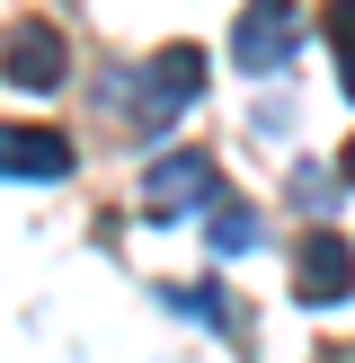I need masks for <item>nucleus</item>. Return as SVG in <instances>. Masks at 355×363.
<instances>
[{
  "label": "nucleus",
  "instance_id": "1a4fd4ad",
  "mask_svg": "<svg viewBox=\"0 0 355 363\" xmlns=\"http://www.w3.org/2000/svg\"><path fill=\"white\" fill-rule=\"evenodd\" d=\"M337 177H346V186H355V142H346V169H337Z\"/></svg>",
  "mask_w": 355,
  "mask_h": 363
},
{
  "label": "nucleus",
  "instance_id": "0eeeda50",
  "mask_svg": "<svg viewBox=\"0 0 355 363\" xmlns=\"http://www.w3.org/2000/svg\"><path fill=\"white\" fill-rule=\"evenodd\" d=\"M266 230H258V213L248 204H231V195H213V248H222V257H240V248H258Z\"/></svg>",
  "mask_w": 355,
  "mask_h": 363
},
{
  "label": "nucleus",
  "instance_id": "6e6552de",
  "mask_svg": "<svg viewBox=\"0 0 355 363\" xmlns=\"http://www.w3.org/2000/svg\"><path fill=\"white\" fill-rule=\"evenodd\" d=\"M320 27H329L337 62H346V98H355V0H329V9H320Z\"/></svg>",
  "mask_w": 355,
  "mask_h": 363
},
{
  "label": "nucleus",
  "instance_id": "20e7f679",
  "mask_svg": "<svg viewBox=\"0 0 355 363\" xmlns=\"http://www.w3.org/2000/svg\"><path fill=\"white\" fill-rule=\"evenodd\" d=\"M0 177H71V142L53 124H0Z\"/></svg>",
  "mask_w": 355,
  "mask_h": 363
},
{
  "label": "nucleus",
  "instance_id": "7ed1b4c3",
  "mask_svg": "<svg viewBox=\"0 0 355 363\" xmlns=\"http://www.w3.org/2000/svg\"><path fill=\"white\" fill-rule=\"evenodd\" d=\"M213 195H222V177H213V160L178 151V160H160V169H151V186H142V204H151L160 222H178V213H204Z\"/></svg>",
  "mask_w": 355,
  "mask_h": 363
},
{
  "label": "nucleus",
  "instance_id": "39448f33",
  "mask_svg": "<svg viewBox=\"0 0 355 363\" xmlns=\"http://www.w3.org/2000/svg\"><path fill=\"white\" fill-rule=\"evenodd\" d=\"M293 275H302V293H311V301H346L355 248L337 240V230H311V240H302V257H293Z\"/></svg>",
  "mask_w": 355,
  "mask_h": 363
},
{
  "label": "nucleus",
  "instance_id": "f257e3e1",
  "mask_svg": "<svg viewBox=\"0 0 355 363\" xmlns=\"http://www.w3.org/2000/svg\"><path fill=\"white\" fill-rule=\"evenodd\" d=\"M302 45V9L293 0H248L240 27H231V53H240V71H284Z\"/></svg>",
  "mask_w": 355,
  "mask_h": 363
},
{
  "label": "nucleus",
  "instance_id": "423d86ee",
  "mask_svg": "<svg viewBox=\"0 0 355 363\" xmlns=\"http://www.w3.org/2000/svg\"><path fill=\"white\" fill-rule=\"evenodd\" d=\"M0 62H9V80H18V89H53V80H62V35L27 18V27L9 35V53H0Z\"/></svg>",
  "mask_w": 355,
  "mask_h": 363
},
{
  "label": "nucleus",
  "instance_id": "f03ea898",
  "mask_svg": "<svg viewBox=\"0 0 355 363\" xmlns=\"http://www.w3.org/2000/svg\"><path fill=\"white\" fill-rule=\"evenodd\" d=\"M204 98V53L195 45H160L151 53V89H142V133H160V124L178 116V106Z\"/></svg>",
  "mask_w": 355,
  "mask_h": 363
}]
</instances>
